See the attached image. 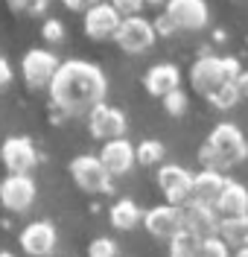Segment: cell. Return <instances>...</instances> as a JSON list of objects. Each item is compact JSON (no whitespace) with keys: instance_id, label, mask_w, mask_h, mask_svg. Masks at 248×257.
Masks as SVG:
<instances>
[{"instance_id":"29","label":"cell","mask_w":248,"mask_h":257,"mask_svg":"<svg viewBox=\"0 0 248 257\" xmlns=\"http://www.w3.org/2000/svg\"><path fill=\"white\" fill-rule=\"evenodd\" d=\"M114 9L123 18H137L140 9H143V3H140V0H114Z\"/></svg>"},{"instance_id":"35","label":"cell","mask_w":248,"mask_h":257,"mask_svg":"<svg viewBox=\"0 0 248 257\" xmlns=\"http://www.w3.org/2000/svg\"><path fill=\"white\" fill-rule=\"evenodd\" d=\"M213 38H216V41H225L228 35H225V30H216V32H213Z\"/></svg>"},{"instance_id":"10","label":"cell","mask_w":248,"mask_h":257,"mask_svg":"<svg viewBox=\"0 0 248 257\" xmlns=\"http://www.w3.org/2000/svg\"><path fill=\"white\" fill-rule=\"evenodd\" d=\"M0 161L3 167L9 170V176H30L38 164V155H35V144L30 138H6L3 146H0Z\"/></svg>"},{"instance_id":"23","label":"cell","mask_w":248,"mask_h":257,"mask_svg":"<svg viewBox=\"0 0 248 257\" xmlns=\"http://www.w3.org/2000/svg\"><path fill=\"white\" fill-rule=\"evenodd\" d=\"M164 144L161 141H143V144H137V164H143V167H158L161 161H164Z\"/></svg>"},{"instance_id":"14","label":"cell","mask_w":248,"mask_h":257,"mask_svg":"<svg viewBox=\"0 0 248 257\" xmlns=\"http://www.w3.org/2000/svg\"><path fill=\"white\" fill-rule=\"evenodd\" d=\"M164 12L175 24V30H204L210 21L204 0H172V3H166Z\"/></svg>"},{"instance_id":"17","label":"cell","mask_w":248,"mask_h":257,"mask_svg":"<svg viewBox=\"0 0 248 257\" xmlns=\"http://www.w3.org/2000/svg\"><path fill=\"white\" fill-rule=\"evenodd\" d=\"M143 85H146V91L152 96L164 99V96H169L172 91H178V85H181V70L172 62L152 64L146 70V76H143Z\"/></svg>"},{"instance_id":"18","label":"cell","mask_w":248,"mask_h":257,"mask_svg":"<svg viewBox=\"0 0 248 257\" xmlns=\"http://www.w3.org/2000/svg\"><path fill=\"white\" fill-rule=\"evenodd\" d=\"M228 187V178L216 170H198L193 173V202H201V205H213L219 202L222 190Z\"/></svg>"},{"instance_id":"13","label":"cell","mask_w":248,"mask_h":257,"mask_svg":"<svg viewBox=\"0 0 248 257\" xmlns=\"http://www.w3.org/2000/svg\"><path fill=\"white\" fill-rule=\"evenodd\" d=\"M21 248L30 257H50L56 251V242H59V234H56V225L41 219V222H30L24 231H21Z\"/></svg>"},{"instance_id":"21","label":"cell","mask_w":248,"mask_h":257,"mask_svg":"<svg viewBox=\"0 0 248 257\" xmlns=\"http://www.w3.org/2000/svg\"><path fill=\"white\" fill-rule=\"evenodd\" d=\"M219 237L231 248H248V216H225L219 225Z\"/></svg>"},{"instance_id":"11","label":"cell","mask_w":248,"mask_h":257,"mask_svg":"<svg viewBox=\"0 0 248 257\" xmlns=\"http://www.w3.org/2000/svg\"><path fill=\"white\" fill-rule=\"evenodd\" d=\"M143 228L155 240H172L175 234L184 231V208H172V205H155L143 213Z\"/></svg>"},{"instance_id":"27","label":"cell","mask_w":248,"mask_h":257,"mask_svg":"<svg viewBox=\"0 0 248 257\" xmlns=\"http://www.w3.org/2000/svg\"><path fill=\"white\" fill-rule=\"evenodd\" d=\"M88 257H117V242L111 237H97L88 245Z\"/></svg>"},{"instance_id":"2","label":"cell","mask_w":248,"mask_h":257,"mask_svg":"<svg viewBox=\"0 0 248 257\" xmlns=\"http://www.w3.org/2000/svg\"><path fill=\"white\" fill-rule=\"evenodd\" d=\"M198 158L204 164V170H228V167H236L239 161L248 158V141L242 138V132L233 126V123H219L213 126L207 144L201 146Z\"/></svg>"},{"instance_id":"19","label":"cell","mask_w":248,"mask_h":257,"mask_svg":"<svg viewBox=\"0 0 248 257\" xmlns=\"http://www.w3.org/2000/svg\"><path fill=\"white\" fill-rule=\"evenodd\" d=\"M219 216H248V190L239 181H228V187L222 190L219 202H216Z\"/></svg>"},{"instance_id":"16","label":"cell","mask_w":248,"mask_h":257,"mask_svg":"<svg viewBox=\"0 0 248 257\" xmlns=\"http://www.w3.org/2000/svg\"><path fill=\"white\" fill-rule=\"evenodd\" d=\"M219 225L222 216L213 205H201V202H190L184 208V228H190L193 234H198L201 240L207 237H219Z\"/></svg>"},{"instance_id":"26","label":"cell","mask_w":248,"mask_h":257,"mask_svg":"<svg viewBox=\"0 0 248 257\" xmlns=\"http://www.w3.org/2000/svg\"><path fill=\"white\" fill-rule=\"evenodd\" d=\"M41 38H44L47 44H62V41H65V24H62L59 18H47L44 27H41Z\"/></svg>"},{"instance_id":"9","label":"cell","mask_w":248,"mask_h":257,"mask_svg":"<svg viewBox=\"0 0 248 257\" xmlns=\"http://www.w3.org/2000/svg\"><path fill=\"white\" fill-rule=\"evenodd\" d=\"M123 24V15L114 9V3H94L82 18V30L94 41H114L117 30Z\"/></svg>"},{"instance_id":"15","label":"cell","mask_w":248,"mask_h":257,"mask_svg":"<svg viewBox=\"0 0 248 257\" xmlns=\"http://www.w3.org/2000/svg\"><path fill=\"white\" fill-rule=\"evenodd\" d=\"M99 161L108 170V176H126V173H132L134 164H137V146L129 144L126 138L111 141V144H102Z\"/></svg>"},{"instance_id":"34","label":"cell","mask_w":248,"mask_h":257,"mask_svg":"<svg viewBox=\"0 0 248 257\" xmlns=\"http://www.w3.org/2000/svg\"><path fill=\"white\" fill-rule=\"evenodd\" d=\"M236 91H239V96H248V70L239 73V79H236Z\"/></svg>"},{"instance_id":"6","label":"cell","mask_w":248,"mask_h":257,"mask_svg":"<svg viewBox=\"0 0 248 257\" xmlns=\"http://www.w3.org/2000/svg\"><path fill=\"white\" fill-rule=\"evenodd\" d=\"M70 178L85 193H111V176L99 155H79L70 161Z\"/></svg>"},{"instance_id":"37","label":"cell","mask_w":248,"mask_h":257,"mask_svg":"<svg viewBox=\"0 0 248 257\" xmlns=\"http://www.w3.org/2000/svg\"><path fill=\"white\" fill-rule=\"evenodd\" d=\"M0 257H15V254H9V251H0Z\"/></svg>"},{"instance_id":"22","label":"cell","mask_w":248,"mask_h":257,"mask_svg":"<svg viewBox=\"0 0 248 257\" xmlns=\"http://www.w3.org/2000/svg\"><path fill=\"white\" fill-rule=\"evenodd\" d=\"M198 251H201V237L190 228H184L181 234L169 240V257H198Z\"/></svg>"},{"instance_id":"30","label":"cell","mask_w":248,"mask_h":257,"mask_svg":"<svg viewBox=\"0 0 248 257\" xmlns=\"http://www.w3.org/2000/svg\"><path fill=\"white\" fill-rule=\"evenodd\" d=\"M9 9H15V12H30V15H41V12L47 9V3H44V0H38V3H21V0H12Z\"/></svg>"},{"instance_id":"8","label":"cell","mask_w":248,"mask_h":257,"mask_svg":"<svg viewBox=\"0 0 248 257\" xmlns=\"http://www.w3.org/2000/svg\"><path fill=\"white\" fill-rule=\"evenodd\" d=\"M126 128H129V120H126V114L114 108V105H97L94 111L88 114V132L102 141V144H111V141H120V138H126Z\"/></svg>"},{"instance_id":"31","label":"cell","mask_w":248,"mask_h":257,"mask_svg":"<svg viewBox=\"0 0 248 257\" xmlns=\"http://www.w3.org/2000/svg\"><path fill=\"white\" fill-rule=\"evenodd\" d=\"M152 27H155V32H158V35H172V32H178V30H175V24L169 21V15H166V12L155 18V21H152Z\"/></svg>"},{"instance_id":"5","label":"cell","mask_w":248,"mask_h":257,"mask_svg":"<svg viewBox=\"0 0 248 257\" xmlns=\"http://www.w3.org/2000/svg\"><path fill=\"white\" fill-rule=\"evenodd\" d=\"M59 59L53 50H44V47H33L24 53L21 59V73H24V82L33 88V91H41V88H50V82L56 79L59 73Z\"/></svg>"},{"instance_id":"32","label":"cell","mask_w":248,"mask_h":257,"mask_svg":"<svg viewBox=\"0 0 248 257\" xmlns=\"http://www.w3.org/2000/svg\"><path fill=\"white\" fill-rule=\"evenodd\" d=\"M9 82H12V64L0 56V88H6Z\"/></svg>"},{"instance_id":"3","label":"cell","mask_w":248,"mask_h":257,"mask_svg":"<svg viewBox=\"0 0 248 257\" xmlns=\"http://www.w3.org/2000/svg\"><path fill=\"white\" fill-rule=\"evenodd\" d=\"M239 73H242V67L233 56H198L190 67V85L196 88V94L207 99L219 88L233 85L239 79Z\"/></svg>"},{"instance_id":"20","label":"cell","mask_w":248,"mask_h":257,"mask_svg":"<svg viewBox=\"0 0 248 257\" xmlns=\"http://www.w3.org/2000/svg\"><path fill=\"white\" fill-rule=\"evenodd\" d=\"M108 219H111V225H114L117 231H132L137 225H143V210L137 208L134 199H126L123 196V199H117L114 205H111Z\"/></svg>"},{"instance_id":"33","label":"cell","mask_w":248,"mask_h":257,"mask_svg":"<svg viewBox=\"0 0 248 257\" xmlns=\"http://www.w3.org/2000/svg\"><path fill=\"white\" fill-rule=\"evenodd\" d=\"M65 6H67V9H73V12H88L94 3H85V0H67Z\"/></svg>"},{"instance_id":"7","label":"cell","mask_w":248,"mask_h":257,"mask_svg":"<svg viewBox=\"0 0 248 257\" xmlns=\"http://www.w3.org/2000/svg\"><path fill=\"white\" fill-rule=\"evenodd\" d=\"M155 38H158V32L152 27V21L146 18H123V24H120V30H117L114 41L117 47L123 50V53H129V56H140V53H146L152 44H155Z\"/></svg>"},{"instance_id":"28","label":"cell","mask_w":248,"mask_h":257,"mask_svg":"<svg viewBox=\"0 0 248 257\" xmlns=\"http://www.w3.org/2000/svg\"><path fill=\"white\" fill-rule=\"evenodd\" d=\"M164 108H166L169 117H181V114L187 111V94H184L181 88L172 91L169 96H164Z\"/></svg>"},{"instance_id":"12","label":"cell","mask_w":248,"mask_h":257,"mask_svg":"<svg viewBox=\"0 0 248 257\" xmlns=\"http://www.w3.org/2000/svg\"><path fill=\"white\" fill-rule=\"evenodd\" d=\"M35 196H38V187H35L33 176H9L0 181V202H3V208L12 210V213L30 210Z\"/></svg>"},{"instance_id":"25","label":"cell","mask_w":248,"mask_h":257,"mask_svg":"<svg viewBox=\"0 0 248 257\" xmlns=\"http://www.w3.org/2000/svg\"><path fill=\"white\" fill-rule=\"evenodd\" d=\"M198 257H231V245L222 237H207V240H201Z\"/></svg>"},{"instance_id":"4","label":"cell","mask_w":248,"mask_h":257,"mask_svg":"<svg viewBox=\"0 0 248 257\" xmlns=\"http://www.w3.org/2000/svg\"><path fill=\"white\" fill-rule=\"evenodd\" d=\"M158 190L172 208H187L193 202V173L181 164H164L158 170Z\"/></svg>"},{"instance_id":"1","label":"cell","mask_w":248,"mask_h":257,"mask_svg":"<svg viewBox=\"0 0 248 257\" xmlns=\"http://www.w3.org/2000/svg\"><path fill=\"white\" fill-rule=\"evenodd\" d=\"M50 99L53 105L67 117H82L91 114L97 105L105 102L108 94V76L105 70L94 62L82 59H67L62 62L56 79L50 82Z\"/></svg>"},{"instance_id":"24","label":"cell","mask_w":248,"mask_h":257,"mask_svg":"<svg viewBox=\"0 0 248 257\" xmlns=\"http://www.w3.org/2000/svg\"><path fill=\"white\" fill-rule=\"evenodd\" d=\"M239 99H242V96H239V91H236V82H233V85H225V88H219L216 94L207 96V102H210L213 108H219V111H228V108H233Z\"/></svg>"},{"instance_id":"36","label":"cell","mask_w":248,"mask_h":257,"mask_svg":"<svg viewBox=\"0 0 248 257\" xmlns=\"http://www.w3.org/2000/svg\"><path fill=\"white\" fill-rule=\"evenodd\" d=\"M233 257H248V248H236V254Z\"/></svg>"}]
</instances>
